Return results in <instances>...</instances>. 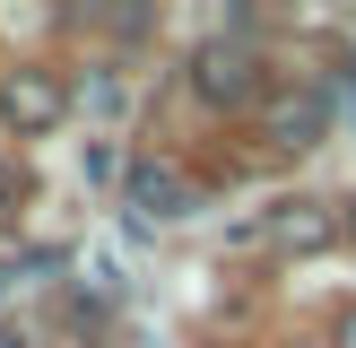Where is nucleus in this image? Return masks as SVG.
Segmentation results:
<instances>
[{"label":"nucleus","instance_id":"obj_7","mask_svg":"<svg viewBox=\"0 0 356 348\" xmlns=\"http://www.w3.org/2000/svg\"><path fill=\"white\" fill-rule=\"evenodd\" d=\"M0 348H35V331L26 322H0Z\"/></svg>","mask_w":356,"mask_h":348},{"label":"nucleus","instance_id":"obj_4","mask_svg":"<svg viewBox=\"0 0 356 348\" xmlns=\"http://www.w3.org/2000/svg\"><path fill=\"white\" fill-rule=\"evenodd\" d=\"M261 139L287 157H305L313 139H330V96L322 87H270L261 96Z\"/></svg>","mask_w":356,"mask_h":348},{"label":"nucleus","instance_id":"obj_9","mask_svg":"<svg viewBox=\"0 0 356 348\" xmlns=\"http://www.w3.org/2000/svg\"><path fill=\"white\" fill-rule=\"evenodd\" d=\"M339 348H356V313H348V322H339Z\"/></svg>","mask_w":356,"mask_h":348},{"label":"nucleus","instance_id":"obj_5","mask_svg":"<svg viewBox=\"0 0 356 348\" xmlns=\"http://www.w3.org/2000/svg\"><path fill=\"white\" fill-rule=\"evenodd\" d=\"M261 244H270V253H287V261H305V253H322L330 235H339V209L330 200H278L270 218L252 226Z\"/></svg>","mask_w":356,"mask_h":348},{"label":"nucleus","instance_id":"obj_3","mask_svg":"<svg viewBox=\"0 0 356 348\" xmlns=\"http://www.w3.org/2000/svg\"><path fill=\"white\" fill-rule=\"evenodd\" d=\"M122 191H131V209H139V218H156V226H174V218L200 209V183H191L174 157H156V148L122 166Z\"/></svg>","mask_w":356,"mask_h":348},{"label":"nucleus","instance_id":"obj_8","mask_svg":"<svg viewBox=\"0 0 356 348\" xmlns=\"http://www.w3.org/2000/svg\"><path fill=\"white\" fill-rule=\"evenodd\" d=\"M339 235H356V200H348V209H339Z\"/></svg>","mask_w":356,"mask_h":348},{"label":"nucleus","instance_id":"obj_2","mask_svg":"<svg viewBox=\"0 0 356 348\" xmlns=\"http://www.w3.org/2000/svg\"><path fill=\"white\" fill-rule=\"evenodd\" d=\"M61 122H70V79L61 70H9V79H0V131L44 139V131H61Z\"/></svg>","mask_w":356,"mask_h":348},{"label":"nucleus","instance_id":"obj_1","mask_svg":"<svg viewBox=\"0 0 356 348\" xmlns=\"http://www.w3.org/2000/svg\"><path fill=\"white\" fill-rule=\"evenodd\" d=\"M183 79H191V96L218 104V113H243V104L261 113V96H270V79H261V52L243 44V35H209V44H191Z\"/></svg>","mask_w":356,"mask_h":348},{"label":"nucleus","instance_id":"obj_6","mask_svg":"<svg viewBox=\"0 0 356 348\" xmlns=\"http://www.w3.org/2000/svg\"><path fill=\"white\" fill-rule=\"evenodd\" d=\"M17 191H26V174H17V157H0V209H17Z\"/></svg>","mask_w":356,"mask_h":348}]
</instances>
